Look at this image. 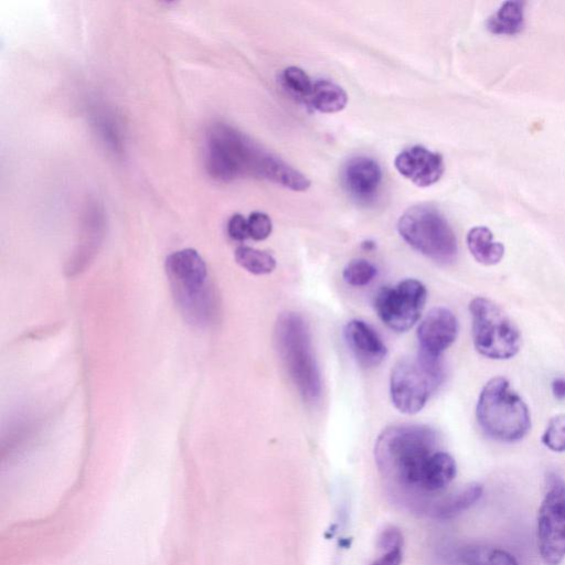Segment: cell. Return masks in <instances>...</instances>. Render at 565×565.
Instances as JSON below:
<instances>
[{"instance_id": "27", "label": "cell", "mask_w": 565, "mask_h": 565, "mask_svg": "<svg viewBox=\"0 0 565 565\" xmlns=\"http://www.w3.org/2000/svg\"><path fill=\"white\" fill-rule=\"evenodd\" d=\"M227 233L230 237L237 242H243L249 237L247 218L242 214H234L227 222Z\"/></svg>"}, {"instance_id": "26", "label": "cell", "mask_w": 565, "mask_h": 565, "mask_svg": "<svg viewBox=\"0 0 565 565\" xmlns=\"http://www.w3.org/2000/svg\"><path fill=\"white\" fill-rule=\"evenodd\" d=\"M376 545L383 553L403 548V534L397 527L387 526L380 533Z\"/></svg>"}, {"instance_id": "8", "label": "cell", "mask_w": 565, "mask_h": 565, "mask_svg": "<svg viewBox=\"0 0 565 565\" xmlns=\"http://www.w3.org/2000/svg\"><path fill=\"white\" fill-rule=\"evenodd\" d=\"M472 320V338L476 350L495 360L514 356L521 345L518 328L493 301L476 297L469 305Z\"/></svg>"}, {"instance_id": "11", "label": "cell", "mask_w": 565, "mask_h": 565, "mask_svg": "<svg viewBox=\"0 0 565 565\" xmlns=\"http://www.w3.org/2000/svg\"><path fill=\"white\" fill-rule=\"evenodd\" d=\"M459 324L456 316L445 307H435L428 311L417 328V341L420 353L440 358L456 340Z\"/></svg>"}, {"instance_id": "7", "label": "cell", "mask_w": 565, "mask_h": 565, "mask_svg": "<svg viewBox=\"0 0 565 565\" xmlns=\"http://www.w3.org/2000/svg\"><path fill=\"white\" fill-rule=\"evenodd\" d=\"M397 231L411 247L434 262L449 264L457 257L455 233L433 206L415 205L406 210L397 222Z\"/></svg>"}, {"instance_id": "3", "label": "cell", "mask_w": 565, "mask_h": 565, "mask_svg": "<svg viewBox=\"0 0 565 565\" xmlns=\"http://www.w3.org/2000/svg\"><path fill=\"white\" fill-rule=\"evenodd\" d=\"M476 416L482 431L498 441H518L531 427L526 404L503 377H493L483 386Z\"/></svg>"}, {"instance_id": "14", "label": "cell", "mask_w": 565, "mask_h": 565, "mask_svg": "<svg viewBox=\"0 0 565 565\" xmlns=\"http://www.w3.org/2000/svg\"><path fill=\"white\" fill-rule=\"evenodd\" d=\"M343 184L348 192L358 200L372 199L382 182V170L379 163L369 157H355L344 166Z\"/></svg>"}, {"instance_id": "19", "label": "cell", "mask_w": 565, "mask_h": 565, "mask_svg": "<svg viewBox=\"0 0 565 565\" xmlns=\"http://www.w3.org/2000/svg\"><path fill=\"white\" fill-rule=\"evenodd\" d=\"M523 22V3L520 1H508L490 17L488 28L497 34H514L522 29Z\"/></svg>"}, {"instance_id": "10", "label": "cell", "mask_w": 565, "mask_h": 565, "mask_svg": "<svg viewBox=\"0 0 565 565\" xmlns=\"http://www.w3.org/2000/svg\"><path fill=\"white\" fill-rule=\"evenodd\" d=\"M427 300V289L417 279H404L381 288L374 308L384 324L396 332H406L419 319Z\"/></svg>"}, {"instance_id": "18", "label": "cell", "mask_w": 565, "mask_h": 565, "mask_svg": "<svg viewBox=\"0 0 565 565\" xmlns=\"http://www.w3.org/2000/svg\"><path fill=\"white\" fill-rule=\"evenodd\" d=\"M459 559L463 565H519L507 551L483 544L462 547Z\"/></svg>"}, {"instance_id": "12", "label": "cell", "mask_w": 565, "mask_h": 565, "mask_svg": "<svg viewBox=\"0 0 565 565\" xmlns=\"http://www.w3.org/2000/svg\"><path fill=\"white\" fill-rule=\"evenodd\" d=\"M396 170L418 186L437 182L444 173L443 157L422 146L399 152L394 161Z\"/></svg>"}, {"instance_id": "13", "label": "cell", "mask_w": 565, "mask_h": 565, "mask_svg": "<svg viewBox=\"0 0 565 565\" xmlns=\"http://www.w3.org/2000/svg\"><path fill=\"white\" fill-rule=\"evenodd\" d=\"M343 334L348 347L362 366H377L385 360L386 345L379 333L365 321L350 320L343 329Z\"/></svg>"}, {"instance_id": "17", "label": "cell", "mask_w": 565, "mask_h": 565, "mask_svg": "<svg viewBox=\"0 0 565 565\" xmlns=\"http://www.w3.org/2000/svg\"><path fill=\"white\" fill-rule=\"evenodd\" d=\"M348 103L345 90L333 82L319 79L313 82L307 104L313 109L331 114L342 110Z\"/></svg>"}, {"instance_id": "20", "label": "cell", "mask_w": 565, "mask_h": 565, "mask_svg": "<svg viewBox=\"0 0 565 565\" xmlns=\"http://www.w3.org/2000/svg\"><path fill=\"white\" fill-rule=\"evenodd\" d=\"M265 178L294 191H305L310 186V181L305 174L271 154L267 162Z\"/></svg>"}, {"instance_id": "22", "label": "cell", "mask_w": 565, "mask_h": 565, "mask_svg": "<svg viewBox=\"0 0 565 565\" xmlns=\"http://www.w3.org/2000/svg\"><path fill=\"white\" fill-rule=\"evenodd\" d=\"M281 82L292 96L306 103L308 102L313 82H311L303 70L297 66L285 68L281 74Z\"/></svg>"}, {"instance_id": "2", "label": "cell", "mask_w": 565, "mask_h": 565, "mask_svg": "<svg viewBox=\"0 0 565 565\" xmlns=\"http://www.w3.org/2000/svg\"><path fill=\"white\" fill-rule=\"evenodd\" d=\"M275 343L280 360L302 399L316 403L322 392L321 374L309 328L299 313L288 311L278 317Z\"/></svg>"}, {"instance_id": "29", "label": "cell", "mask_w": 565, "mask_h": 565, "mask_svg": "<svg viewBox=\"0 0 565 565\" xmlns=\"http://www.w3.org/2000/svg\"><path fill=\"white\" fill-rule=\"evenodd\" d=\"M552 392L557 399H565V377H557L553 381Z\"/></svg>"}, {"instance_id": "21", "label": "cell", "mask_w": 565, "mask_h": 565, "mask_svg": "<svg viewBox=\"0 0 565 565\" xmlns=\"http://www.w3.org/2000/svg\"><path fill=\"white\" fill-rule=\"evenodd\" d=\"M236 263L254 275L270 274L276 267L271 254L248 246H239L235 250Z\"/></svg>"}, {"instance_id": "25", "label": "cell", "mask_w": 565, "mask_h": 565, "mask_svg": "<svg viewBox=\"0 0 565 565\" xmlns=\"http://www.w3.org/2000/svg\"><path fill=\"white\" fill-rule=\"evenodd\" d=\"M247 224L249 237L254 241L266 239L273 230L270 217L266 213L259 211H255L249 214Z\"/></svg>"}, {"instance_id": "4", "label": "cell", "mask_w": 565, "mask_h": 565, "mask_svg": "<svg viewBox=\"0 0 565 565\" xmlns=\"http://www.w3.org/2000/svg\"><path fill=\"white\" fill-rule=\"evenodd\" d=\"M270 153L226 125H215L207 135L206 169L222 181L253 175L265 178Z\"/></svg>"}, {"instance_id": "28", "label": "cell", "mask_w": 565, "mask_h": 565, "mask_svg": "<svg viewBox=\"0 0 565 565\" xmlns=\"http://www.w3.org/2000/svg\"><path fill=\"white\" fill-rule=\"evenodd\" d=\"M403 548H395L384 552L371 565H401L403 561Z\"/></svg>"}, {"instance_id": "9", "label": "cell", "mask_w": 565, "mask_h": 565, "mask_svg": "<svg viewBox=\"0 0 565 565\" xmlns=\"http://www.w3.org/2000/svg\"><path fill=\"white\" fill-rule=\"evenodd\" d=\"M537 544L546 565L565 557V481L555 472L546 477V491L537 514Z\"/></svg>"}, {"instance_id": "23", "label": "cell", "mask_w": 565, "mask_h": 565, "mask_svg": "<svg viewBox=\"0 0 565 565\" xmlns=\"http://www.w3.org/2000/svg\"><path fill=\"white\" fill-rule=\"evenodd\" d=\"M377 270L376 267L366 259H352L342 271L344 281L354 287H362L370 284Z\"/></svg>"}, {"instance_id": "5", "label": "cell", "mask_w": 565, "mask_h": 565, "mask_svg": "<svg viewBox=\"0 0 565 565\" xmlns=\"http://www.w3.org/2000/svg\"><path fill=\"white\" fill-rule=\"evenodd\" d=\"M166 271L179 307L189 320L206 322L213 310L206 265L200 254L185 248L170 254Z\"/></svg>"}, {"instance_id": "16", "label": "cell", "mask_w": 565, "mask_h": 565, "mask_svg": "<svg viewBox=\"0 0 565 565\" xmlns=\"http://www.w3.org/2000/svg\"><path fill=\"white\" fill-rule=\"evenodd\" d=\"M467 245L475 259L483 265H494L504 255V246L493 239L486 226L472 227L467 234Z\"/></svg>"}, {"instance_id": "1", "label": "cell", "mask_w": 565, "mask_h": 565, "mask_svg": "<svg viewBox=\"0 0 565 565\" xmlns=\"http://www.w3.org/2000/svg\"><path fill=\"white\" fill-rule=\"evenodd\" d=\"M438 450L439 438L431 427L393 425L377 436L374 458L386 483L398 494L412 497L416 507L422 509L425 472L430 458Z\"/></svg>"}, {"instance_id": "24", "label": "cell", "mask_w": 565, "mask_h": 565, "mask_svg": "<svg viewBox=\"0 0 565 565\" xmlns=\"http://www.w3.org/2000/svg\"><path fill=\"white\" fill-rule=\"evenodd\" d=\"M542 443L553 451H565V414L556 415L550 419L542 436Z\"/></svg>"}, {"instance_id": "15", "label": "cell", "mask_w": 565, "mask_h": 565, "mask_svg": "<svg viewBox=\"0 0 565 565\" xmlns=\"http://www.w3.org/2000/svg\"><path fill=\"white\" fill-rule=\"evenodd\" d=\"M482 493L483 487L480 483H469L455 492L435 497L424 512L433 519L449 520L478 502Z\"/></svg>"}, {"instance_id": "6", "label": "cell", "mask_w": 565, "mask_h": 565, "mask_svg": "<svg viewBox=\"0 0 565 565\" xmlns=\"http://www.w3.org/2000/svg\"><path fill=\"white\" fill-rule=\"evenodd\" d=\"M444 381L440 358L418 352L398 360L390 376V395L395 408L406 415L420 412Z\"/></svg>"}]
</instances>
